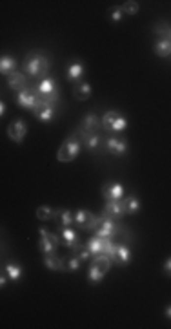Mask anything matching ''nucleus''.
I'll return each instance as SVG.
<instances>
[{
  "label": "nucleus",
  "mask_w": 171,
  "mask_h": 329,
  "mask_svg": "<svg viewBox=\"0 0 171 329\" xmlns=\"http://www.w3.org/2000/svg\"><path fill=\"white\" fill-rule=\"evenodd\" d=\"M80 150H82V141H80L79 134H73L60 145V148L57 152V161L71 163L80 154Z\"/></svg>",
  "instance_id": "f03ea898"
},
{
  "label": "nucleus",
  "mask_w": 171,
  "mask_h": 329,
  "mask_svg": "<svg viewBox=\"0 0 171 329\" xmlns=\"http://www.w3.org/2000/svg\"><path fill=\"white\" fill-rule=\"evenodd\" d=\"M0 115H2V117L6 115V103H4V101L0 103Z\"/></svg>",
  "instance_id": "c9c22d12"
},
{
  "label": "nucleus",
  "mask_w": 171,
  "mask_h": 329,
  "mask_svg": "<svg viewBox=\"0 0 171 329\" xmlns=\"http://www.w3.org/2000/svg\"><path fill=\"white\" fill-rule=\"evenodd\" d=\"M80 265H82V260H80L77 255H71L67 260H64V271H67V273H75V271H79Z\"/></svg>",
  "instance_id": "cd10ccee"
},
{
  "label": "nucleus",
  "mask_w": 171,
  "mask_h": 329,
  "mask_svg": "<svg viewBox=\"0 0 171 329\" xmlns=\"http://www.w3.org/2000/svg\"><path fill=\"white\" fill-rule=\"evenodd\" d=\"M7 280H9V278H7L6 271H4V273H2V276H0V286H2V287L6 286V284H7Z\"/></svg>",
  "instance_id": "f704fd0d"
},
{
  "label": "nucleus",
  "mask_w": 171,
  "mask_h": 329,
  "mask_svg": "<svg viewBox=\"0 0 171 329\" xmlns=\"http://www.w3.org/2000/svg\"><path fill=\"white\" fill-rule=\"evenodd\" d=\"M124 201H126V212L128 214H137L141 211V201L137 196H128V198H124Z\"/></svg>",
  "instance_id": "c85d7f7f"
},
{
  "label": "nucleus",
  "mask_w": 171,
  "mask_h": 329,
  "mask_svg": "<svg viewBox=\"0 0 171 329\" xmlns=\"http://www.w3.org/2000/svg\"><path fill=\"white\" fill-rule=\"evenodd\" d=\"M87 249H89V253L93 256H98V255H104V247H106V238H98V236H93L89 242L86 243Z\"/></svg>",
  "instance_id": "4be33fe9"
},
{
  "label": "nucleus",
  "mask_w": 171,
  "mask_h": 329,
  "mask_svg": "<svg viewBox=\"0 0 171 329\" xmlns=\"http://www.w3.org/2000/svg\"><path fill=\"white\" fill-rule=\"evenodd\" d=\"M58 221H60L62 227H71V223H75V214L71 211H67V209H60Z\"/></svg>",
  "instance_id": "c756f323"
},
{
  "label": "nucleus",
  "mask_w": 171,
  "mask_h": 329,
  "mask_svg": "<svg viewBox=\"0 0 171 329\" xmlns=\"http://www.w3.org/2000/svg\"><path fill=\"white\" fill-rule=\"evenodd\" d=\"M73 97L77 101H87L91 97V86H89V82L86 81H80L75 84L73 88Z\"/></svg>",
  "instance_id": "6ab92c4d"
},
{
  "label": "nucleus",
  "mask_w": 171,
  "mask_h": 329,
  "mask_svg": "<svg viewBox=\"0 0 171 329\" xmlns=\"http://www.w3.org/2000/svg\"><path fill=\"white\" fill-rule=\"evenodd\" d=\"M17 70V61H15V57L11 55H2L0 59V72L4 75H9L13 73Z\"/></svg>",
  "instance_id": "b1692460"
},
{
  "label": "nucleus",
  "mask_w": 171,
  "mask_h": 329,
  "mask_svg": "<svg viewBox=\"0 0 171 329\" xmlns=\"http://www.w3.org/2000/svg\"><path fill=\"white\" fill-rule=\"evenodd\" d=\"M60 238H62V243L66 245V247L73 249L79 242V232L71 227H62L60 229Z\"/></svg>",
  "instance_id": "a211bd4d"
},
{
  "label": "nucleus",
  "mask_w": 171,
  "mask_h": 329,
  "mask_svg": "<svg viewBox=\"0 0 171 329\" xmlns=\"http://www.w3.org/2000/svg\"><path fill=\"white\" fill-rule=\"evenodd\" d=\"M120 223H116V219L108 216H100L98 219V227L95 229V236L98 238H106V240H115L118 234H120Z\"/></svg>",
  "instance_id": "7ed1b4c3"
},
{
  "label": "nucleus",
  "mask_w": 171,
  "mask_h": 329,
  "mask_svg": "<svg viewBox=\"0 0 171 329\" xmlns=\"http://www.w3.org/2000/svg\"><path fill=\"white\" fill-rule=\"evenodd\" d=\"M116 265H129V261H131V251H129L128 245H124V243H118L116 245V253H115V258H113Z\"/></svg>",
  "instance_id": "dca6fc26"
},
{
  "label": "nucleus",
  "mask_w": 171,
  "mask_h": 329,
  "mask_svg": "<svg viewBox=\"0 0 171 329\" xmlns=\"http://www.w3.org/2000/svg\"><path fill=\"white\" fill-rule=\"evenodd\" d=\"M84 72H86V66H84V64H82L80 61H75V62H71V64L67 66L66 75H67V79H69V81L80 82V79H82Z\"/></svg>",
  "instance_id": "f3484780"
},
{
  "label": "nucleus",
  "mask_w": 171,
  "mask_h": 329,
  "mask_svg": "<svg viewBox=\"0 0 171 329\" xmlns=\"http://www.w3.org/2000/svg\"><path fill=\"white\" fill-rule=\"evenodd\" d=\"M33 113H35V117H37L38 121L49 123V121L57 115V108H55V105H49V103H46V101H42L40 97H38V103H37V106H35Z\"/></svg>",
  "instance_id": "6e6552de"
},
{
  "label": "nucleus",
  "mask_w": 171,
  "mask_h": 329,
  "mask_svg": "<svg viewBox=\"0 0 171 329\" xmlns=\"http://www.w3.org/2000/svg\"><path fill=\"white\" fill-rule=\"evenodd\" d=\"M106 273L102 271V269L98 267L97 263H91V267H89V273H87V278H89V282H91L93 286H98L102 280H104Z\"/></svg>",
  "instance_id": "bb28decb"
},
{
  "label": "nucleus",
  "mask_w": 171,
  "mask_h": 329,
  "mask_svg": "<svg viewBox=\"0 0 171 329\" xmlns=\"http://www.w3.org/2000/svg\"><path fill=\"white\" fill-rule=\"evenodd\" d=\"M102 128L106 132H116V134H120L128 128V119L124 117L120 112H116V110H110V112H106L102 115Z\"/></svg>",
  "instance_id": "20e7f679"
},
{
  "label": "nucleus",
  "mask_w": 171,
  "mask_h": 329,
  "mask_svg": "<svg viewBox=\"0 0 171 329\" xmlns=\"http://www.w3.org/2000/svg\"><path fill=\"white\" fill-rule=\"evenodd\" d=\"M162 38H168V40H170V42H171V26H170V28H168V31H166V35H164V37H162Z\"/></svg>",
  "instance_id": "e433bc0d"
},
{
  "label": "nucleus",
  "mask_w": 171,
  "mask_h": 329,
  "mask_svg": "<svg viewBox=\"0 0 171 329\" xmlns=\"http://www.w3.org/2000/svg\"><path fill=\"white\" fill-rule=\"evenodd\" d=\"M164 273L170 274V276H171V258H168V260H166V263H164Z\"/></svg>",
  "instance_id": "72a5a7b5"
},
{
  "label": "nucleus",
  "mask_w": 171,
  "mask_h": 329,
  "mask_svg": "<svg viewBox=\"0 0 171 329\" xmlns=\"http://www.w3.org/2000/svg\"><path fill=\"white\" fill-rule=\"evenodd\" d=\"M120 7H122V11L128 13V15H137V13H139V2H135V0L124 2Z\"/></svg>",
  "instance_id": "7c9ffc66"
},
{
  "label": "nucleus",
  "mask_w": 171,
  "mask_h": 329,
  "mask_svg": "<svg viewBox=\"0 0 171 329\" xmlns=\"http://www.w3.org/2000/svg\"><path fill=\"white\" fill-rule=\"evenodd\" d=\"M58 214H60V209H53V207H38L37 209V218L40 221H53V219H58Z\"/></svg>",
  "instance_id": "aec40b11"
},
{
  "label": "nucleus",
  "mask_w": 171,
  "mask_h": 329,
  "mask_svg": "<svg viewBox=\"0 0 171 329\" xmlns=\"http://www.w3.org/2000/svg\"><path fill=\"white\" fill-rule=\"evenodd\" d=\"M40 234V242H38V249L42 255H57V249L60 245V238L57 236L55 232H49L48 229H38Z\"/></svg>",
  "instance_id": "39448f33"
},
{
  "label": "nucleus",
  "mask_w": 171,
  "mask_h": 329,
  "mask_svg": "<svg viewBox=\"0 0 171 329\" xmlns=\"http://www.w3.org/2000/svg\"><path fill=\"white\" fill-rule=\"evenodd\" d=\"M106 150L113 155H126L128 154V143L122 137H108L106 139Z\"/></svg>",
  "instance_id": "f8f14e48"
},
{
  "label": "nucleus",
  "mask_w": 171,
  "mask_h": 329,
  "mask_svg": "<svg viewBox=\"0 0 171 329\" xmlns=\"http://www.w3.org/2000/svg\"><path fill=\"white\" fill-rule=\"evenodd\" d=\"M6 81H7V86L11 88V90H15L17 93L22 92V90H26V88H29L28 77H26L24 73H19V72H13V73H9L6 77Z\"/></svg>",
  "instance_id": "ddd939ff"
},
{
  "label": "nucleus",
  "mask_w": 171,
  "mask_h": 329,
  "mask_svg": "<svg viewBox=\"0 0 171 329\" xmlns=\"http://www.w3.org/2000/svg\"><path fill=\"white\" fill-rule=\"evenodd\" d=\"M102 126V117H98L97 113H87L84 119H82V123L79 126V132H98V128Z\"/></svg>",
  "instance_id": "4468645a"
},
{
  "label": "nucleus",
  "mask_w": 171,
  "mask_h": 329,
  "mask_svg": "<svg viewBox=\"0 0 171 329\" xmlns=\"http://www.w3.org/2000/svg\"><path fill=\"white\" fill-rule=\"evenodd\" d=\"M26 134H28V124L24 123V119H17L7 126V136L15 143H22L26 139Z\"/></svg>",
  "instance_id": "9b49d317"
},
{
  "label": "nucleus",
  "mask_w": 171,
  "mask_h": 329,
  "mask_svg": "<svg viewBox=\"0 0 171 329\" xmlns=\"http://www.w3.org/2000/svg\"><path fill=\"white\" fill-rule=\"evenodd\" d=\"M17 103H19L20 108H24V110H35V106H37L38 103V93L37 90H35V86L33 88H26V90H22V92L17 93Z\"/></svg>",
  "instance_id": "0eeeda50"
},
{
  "label": "nucleus",
  "mask_w": 171,
  "mask_h": 329,
  "mask_svg": "<svg viewBox=\"0 0 171 329\" xmlns=\"http://www.w3.org/2000/svg\"><path fill=\"white\" fill-rule=\"evenodd\" d=\"M168 28H170V24H168V22H159V24L153 26V31H155L157 35H160V37H164L166 31H168Z\"/></svg>",
  "instance_id": "473e14b6"
},
{
  "label": "nucleus",
  "mask_w": 171,
  "mask_h": 329,
  "mask_svg": "<svg viewBox=\"0 0 171 329\" xmlns=\"http://www.w3.org/2000/svg\"><path fill=\"white\" fill-rule=\"evenodd\" d=\"M44 265L49 271H64V260L57 255H44Z\"/></svg>",
  "instance_id": "5701e85b"
},
{
  "label": "nucleus",
  "mask_w": 171,
  "mask_h": 329,
  "mask_svg": "<svg viewBox=\"0 0 171 329\" xmlns=\"http://www.w3.org/2000/svg\"><path fill=\"white\" fill-rule=\"evenodd\" d=\"M4 271H6L9 282H19L20 276H22V269H20V265H19V263H15V261H9V263H6Z\"/></svg>",
  "instance_id": "a878e982"
},
{
  "label": "nucleus",
  "mask_w": 171,
  "mask_h": 329,
  "mask_svg": "<svg viewBox=\"0 0 171 329\" xmlns=\"http://www.w3.org/2000/svg\"><path fill=\"white\" fill-rule=\"evenodd\" d=\"M79 134L80 139L84 141V146L89 152H95L100 146V143H102V137L98 136V132H93V134H89V132H79Z\"/></svg>",
  "instance_id": "2eb2a0df"
},
{
  "label": "nucleus",
  "mask_w": 171,
  "mask_h": 329,
  "mask_svg": "<svg viewBox=\"0 0 171 329\" xmlns=\"http://www.w3.org/2000/svg\"><path fill=\"white\" fill-rule=\"evenodd\" d=\"M166 317L171 318V305H168V307H166Z\"/></svg>",
  "instance_id": "4c0bfd02"
},
{
  "label": "nucleus",
  "mask_w": 171,
  "mask_h": 329,
  "mask_svg": "<svg viewBox=\"0 0 171 329\" xmlns=\"http://www.w3.org/2000/svg\"><path fill=\"white\" fill-rule=\"evenodd\" d=\"M35 90H37V93L42 95V97H46V95H49V93H53V92H58L57 82L53 81V79H49V77H46V79H42V81L38 82L37 86H35Z\"/></svg>",
  "instance_id": "412c9836"
},
{
  "label": "nucleus",
  "mask_w": 171,
  "mask_h": 329,
  "mask_svg": "<svg viewBox=\"0 0 171 329\" xmlns=\"http://www.w3.org/2000/svg\"><path fill=\"white\" fill-rule=\"evenodd\" d=\"M153 51H155L159 57H170L171 55V42L168 40V38H160V40L155 42Z\"/></svg>",
  "instance_id": "393cba45"
},
{
  "label": "nucleus",
  "mask_w": 171,
  "mask_h": 329,
  "mask_svg": "<svg viewBox=\"0 0 171 329\" xmlns=\"http://www.w3.org/2000/svg\"><path fill=\"white\" fill-rule=\"evenodd\" d=\"M49 66H51V64H49V59L44 51H31V53H28V57H26L24 70L29 77H44V79H46V75H48L49 72Z\"/></svg>",
  "instance_id": "f257e3e1"
},
{
  "label": "nucleus",
  "mask_w": 171,
  "mask_h": 329,
  "mask_svg": "<svg viewBox=\"0 0 171 329\" xmlns=\"http://www.w3.org/2000/svg\"><path fill=\"white\" fill-rule=\"evenodd\" d=\"M98 219H100V216H95L93 212L86 211V209H79V211L75 212V223L84 230H95L97 229Z\"/></svg>",
  "instance_id": "423d86ee"
},
{
  "label": "nucleus",
  "mask_w": 171,
  "mask_h": 329,
  "mask_svg": "<svg viewBox=\"0 0 171 329\" xmlns=\"http://www.w3.org/2000/svg\"><path fill=\"white\" fill-rule=\"evenodd\" d=\"M124 19L122 7H111L110 9V20L111 22H120Z\"/></svg>",
  "instance_id": "2f4dec72"
},
{
  "label": "nucleus",
  "mask_w": 171,
  "mask_h": 329,
  "mask_svg": "<svg viewBox=\"0 0 171 329\" xmlns=\"http://www.w3.org/2000/svg\"><path fill=\"white\" fill-rule=\"evenodd\" d=\"M124 186L122 183L118 181H108L102 186V196H104L106 201H118V199L124 198Z\"/></svg>",
  "instance_id": "1a4fd4ad"
},
{
  "label": "nucleus",
  "mask_w": 171,
  "mask_h": 329,
  "mask_svg": "<svg viewBox=\"0 0 171 329\" xmlns=\"http://www.w3.org/2000/svg\"><path fill=\"white\" fill-rule=\"evenodd\" d=\"M104 216L108 218H113V219H122L128 212H126V201L122 199H118V201H106V207H104V212H102Z\"/></svg>",
  "instance_id": "9d476101"
}]
</instances>
